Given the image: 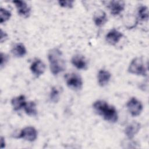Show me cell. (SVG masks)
I'll return each mask as SVG.
<instances>
[{"label":"cell","instance_id":"21","mask_svg":"<svg viewBox=\"0 0 149 149\" xmlns=\"http://www.w3.org/2000/svg\"><path fill=\"white\" fill-rule=\"evenodd\" d=\"M73 1H59V5L63 8H72L73 6Z\"/></svg>","mask_w":149,"mask_h":149},{"label":"cell","instance_id":"9","mask_svg":"<svg viewBox=\"0 0 149 149\" xmlns=\"http://www.w3.org/2000/svg\"><path fill=\"white\" fill-rule=\"evenodd\" d=\"M141 129V124L137 122H132L126 126L125 129V134L129 140H132L139 133Z\"/></svg>","mask_w":149,"mask_h":149},{"label":"cell","instance_id":"17","mask_svg":"<svg viewBox=\"0 0 149 149\" xmlns=\"http://www.w3.org/2000/svg\"><path fill=\"white\" fill-rule=\"evenodd\" d=\"M23 109L26 113L29 116H34L37 114V110L36 107V104L32 101L26 102Z\"/></svg>","mask_w":149,"mask_h":149},{"label":"cell","instance_id":"22","mask_svg":"<svg viewBox=\"0 0 149 149\" xmlns=\"http://www.w3.org/2000/svg\"><path fill=\"white\" fill-rule=\"evenodd\" d=\"M8 60H9V56L6 54L1 52V54H0V66H1V68H2L4 66V65H6V63L8 62Z\"/></svg>","mask_w":149,"mask_h":149},{"label":"cell","instance_id":"4","mask_svg":"<svg viewBox=\"0 0 149 149\" xmlns=\"http://www.w3.org/2000/svg\"><path fill=\"white\" fill-rule=\"evenodd\" d=\"M65 81L68 87L74 90H81L83 87V80L80 76L75 73L66 74Z\"/></svg>","mask_w":149,"mask_h":149},{"label":"cell","instance_id":"14","mask_svg":"<svg viewBox=\"0 0 149 149\" xmlns=\"http://www.w3.org/2000/svg\"><path fill=\"white\" fill-rule=\"evenodd\" d=\"M111 74L108 70L101 69L97 74V81L100 86L104 87L107 85L110 81Z\"/></svg>","mask_w":149,"mask_h":149},{"label":"cell","instance_id":"11","mask_svg":"<svg viewBox=\"0 0 149 149\" xmlns=\"http://www.w3.org/2000/svg\"><path fill=\"white\" fill-rule=\"evenodd\" d=\"M122 37L123 34L120 31L113 29L107 34L105 40L109 44L115 45L120 40Z\"/></svg>","mask_w":149,"mask_h":149},{"label":"cell","instance_id":"12","mask_svg":"<svg viewBox=\"0 0 149 149\" xmlns=\"http://www.w3.org/2000/svg\"><path fill=\"white\" fill-rule=\"evenodd\" d=\"M71 62L78 69L85 70L87 69V61L82 55L76 54L73 55L71 59Z\"/></svg>","mask_w":149,"mask_h":149},{"label":"cell","instance_id":"7","mask_svg":"<svg viewBox=\"0 0 149 149\" xmlns=\"http://www.w3.org/2000/svg\"><path fill=\"white\" fill-rule=\"evenodd\" d=\"M107 7L112 15L116 16L123 11L125 3L122 1H111L109 2Z\"/></svg>","mask_w":149,"mask_h":149},{"label":"cell","instance_id":"24","mask_svg":"<svg viewBox=\"0 0 149 149\" xmlns=\"http://www.w3.org/2000/svg\"><path fill=\"white\" fill-rule=\"evenodd\" d=\"M5 147V141L3 137H1V148H3Z\"/></svg>","mask_w":149,"mask_h":149},{"label":"cell","instance_id":"1","mask_svg":"<svg viewBox=\"0 0 149 149\" xmlns=\"http://www.w3.org/2000/svg\"><path fill=\"white\" fill-rule=\"evenodd\" d=\"M48 59L51 72L54 75H58L65 70V59L62 52L59 48L51 49L48 53Z\"/></svg>","mask_w":149,"mask_h":149},{"label":"cell","instance_id":"8","mask_svg":"<svg viewBox=\"0 0 149 149\" xmlns=\"http://www.w3.org/2000/svg\"><path fill=\"white\" fill-rule=\"evenodd\" d=\"M17 9L18 14L24 17H27L30 14L31 9L27 3L24 1L15 0L12 2Z\"/></svg>","mask_w":149,"mask_h":149},{"label":"cell","instance_id":"5","mask_svg":"<svg viewBox=\"0 0 149 149\" xmlns=\"http://www.w3.org/2000/svg\"><path fill=\"white\" fill-rule=\"evenodd\" d=\"M126 107L129 112L133 117L140 115L143 109L141 102L136 97H132L127 102Z\"/></svg>","mask_w":149,"mask_h":149},{"label":"cell","instance_id":"15","mask_svg":"<svg viewBox=\"0 0 149 149\" xmlns=\"http://www.w3.org/2000/svg\"><path fill=\"white\" fill-rule=\"evenodd\" d=\"M11 105L15 111H19L23 108L26 101L24 95H20L13 97L11 100Z\"/></svg>","mask_w":149,"mask_h":149},{"label":"cell","instance_id":"6","mask_svg":"<svg viewBox=\"0 0 149 149\" xmlns=\"http://www.w3.org/2000/svg\"><path fill=\"white\" fill-rule=\"evenodd\" d=\"M17 138L23 139L31 142L34 141L37 138V131L33 126L25 127L21 130Z\"/></svg>","mask_w":149,"mask_h":149},{"label":"cell","instance_id":"2","mask_svg":"<svg viewBox=\"0 0 149 149\" xmlns=\"http://www.w3.org/2000/svg\"><path fill=\"white\" fill-rule=\"evenodd\" d=\"M93 107L97 114L102 116L103 119L111 123L118 121V115L116 108L109 105L104 100H97L93 104Z\"/></svg>","mask_w":149,"mask_h":149},{"label":"cell","instance_id":"3","mask_svg":"<svg viewBox=\"0 0 149 149\" xmlns=\"http://www.w3.org/2000/svg\"><path fill=\"white\" fill-rule=\"evenodd\" d=\"M129 73L138 76H147V68L141 57H136L130 62L127 69Z\"/></svg>","mask_w":149,"mask_h":149},{"label":"cell","instance_id":"23","mask_svg":"<svg viewBox=\"0 0 149 149\" xmlns=\"http://www.w3.org/2000/svg\"><path fill=\"white\" fill-rule=\"evenodd\" d=\"M8 37L7 34L4 32L2 29H1V36H0V38H1V42H3L5 41Z\"/></svg>","mask_w":149,"mask_h":149},{"label":"cell","instance_id":"10","mask_svg":"<svg viewBox=\"0 0 149 149\" xmlns=\"http://www.w3.org/2000/svg\"><path fill=\"white\" fill-rule=\"evenodd\" d=\"M30 70L36 77H38L44 73L45 70V65L42 61L37 59L31 63Z\"/></svg>","mask_w":149,"mask_h":149},{"label":"cell","instance_id":"18","mask_svg":"<svg viewBox=\"0 0 149 149\" xmlns=\"http://www.w3.org/2000/svg\"><path fill=\"white\" fill-rule=\"evenodd\" d=\"M138 17L141 21H147L148 19V9L146 6H140L138 9Z\"/></svg>","mask_w":149,"mask_h":149},{"label":"cell","instance_id":"16","mask_svg":"<svg viewBox=\"0 0 149 149\" xmlns=\"http://www.w3.org/2000/svg\"><path fill=\"white\" fill-rule=\"evenodd\" d=\"M11 52L17 58H22L25 56L27 53V50L23 44L17 43L12 47Z\"/></svg>","mask_w":149,"mask_h":149},{"label":"cell","instance_id":"19","mask_svg":"<svg viewBox=\"0 0 149 149\" xmlns=\"http://www.w3.org/2000/svg\"><path fill=\"white\" fill-rule=\"evenodd\" d=\"M10 17L11 12L9 10L5 8H0V23L1 24L9 20Z\"/></svg>","mask_w":149,"mask_h":149},{"label":"cell","instance_id":"20","mask_svg":"<svg viewBox=\"0 0 149 149\" xmlns=\"http://www.w3.org/2000/svg\"><path fill=\"white\" fill-rule=\"evenodd\" d=\"M50 100L54 103L58 102L59 100V90L55 87H52L49 94Z\"/></svg>","mask_w":149,"mask_h":149},{"label":"cell","instance_id":"13","mask_svg":"<svg viewBox=\"0 0 149 149\" xmlns=\"http://www.w3.org/2000/svg\"><path fill=\"white\" fill-rule=\"evenodd\" d=\"M107 16L106 13L102 10H97L93 15V21L97 27H102L107 22Z\"/></svg>","mask_w":149,"mask_h":149}]
</instances>
